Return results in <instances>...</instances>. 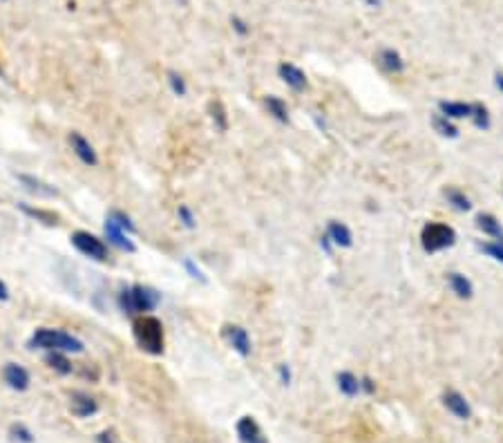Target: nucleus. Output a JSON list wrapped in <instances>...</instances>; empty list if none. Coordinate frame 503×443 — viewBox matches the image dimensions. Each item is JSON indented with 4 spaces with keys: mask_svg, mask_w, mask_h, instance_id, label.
I'll return each instance as SVG.
<instances>
[{
    "mask_svg": "<svg viewBox=\"0 0 503 443\" xmlns=\"http://www.w3.org/2000/svg\"><path fill=\"white\" fill-rule=\"evenodd\" d=\"M495 83H497V88L503 92V74L501 72H497V77H495Z\"/></svg>",
    "mask_w": 503,
    "mask_h": 443,
    "instance_id": "40",
    "label": "nucleus"
},
{
    "mask_svg": "<svg viewBox=\"0 0 503 443\" xmlns=\"http://www.w3.org/2000/svg\"><path fill=\"white\" fill-rule=\"evenodd\" d=\"M72 244L79 253H83V256H88L92 260H99V262L108 260V247L103 244V240H99L97 235H92L88 231L72 233Z\"/></svg>",
    "mask_w": 503,
    "mask_h": 443,
    "instance_id": "5",
    "label": "nucleus"
},
{
    "mask_svg": "<svg viewBox=\"0 0 503 443\" xmlns=\"http://www.w3.org/2000/svg\"><path fill=\"white\" fill-rule=\"evenodd\" d=\"M21 211L25 215H30V218L34 220H39L47 226H54V224H59V215L52 213V211H43V209H32V206H27V204H21Z\"/></svg>",
    "mask_w": 503,
    "mask_h": 443,
    "instance_id": "24",
    "label": "nucleus"
},
{
    "mask_svg": "<svg viewBox=\"0 0 503 443\" xmlns=\"http://www.w3.org/2000/svg\"><path fill=\"white\" fill-rule=\"evenodd\" d=\"M159 300H161V296L155 289L144 287V285H135V287L121 289L119 307L126 311V314H141L144 316L146 311H153L159 305Z\"/></svg>",
    "mask_w": 503,
    "mask_h": 443,
    "instance_id": "3",
    "label": "nucleus"
},
{
    "mask_svg": "<svg viewBox=\"0 0 503 443\" xmlns=\"http://www.w3.org/2000/svg\"><path fill=\"white\" fill-rule=\"evenodd\" d=\"M374 390H376V385H374L372 379H369V376H365V379H360V392L374 394Z\"/></svg>",
    "mask_w": 503,
    "mask_h": 443,
    "instance_id": "35",
    "label": "nucleus"
},
{
    "mask_svg": "<svg viewBox=\"0 0 503 443\" xmlns=\"http://www.w3.org/2000/svg\"><path fill=\"white\" fill-rule=\"evenodd\" d=\"M457 242V233H454L452 226L441 224V222H430L423 226L421 231V244L427 253H439L443 249L454 247Z\"/></svg>",
    "mask_w": 503,
    "mask_h": 443,
    "instance_id": "4",
    "label": "nucleus"
},
{
    "mask_svg": "<svg viewBox=\"0 0 503 443\" xmlns=\"http://www.w3.org/2000/svg\"><path fill=\"white\" fill-rule=\"evenodd\" d=\"M9 298V289H7V285L3 280H0V300H7Z\"/></svg>",
    "mask_w": 503,
    "mask_h": 443,
    "instance_id": "37",
    "label": "nucleus"
},
{
    "mask_svg": "<svg viewBox=\"0 0 503 443\" xmlns=\"http://www.w3.org/2000/svg\"><path fill=\"white\" fill-rule=\"evenodd\" d=\"M439 110H441V115L448 119H465V117L470 119V115H472L470 103H461V101H441Z\"/></svg>",
    "mask_w": 503,
    "mask_h": 443,
    "instance_id": "17",
    "label": "nucleus"
},
{
    "mask_svg": "<svg viewBox=\"0 0 503 443\" xmlns=\"http://www.w3.org/2000/svg\"><path fill=\"white\" fill-rule=\"evenodd\" d=\"M450 287H452V291L454 294H457L459 298H472V294H474V289H472V282L465 278V276H461V273H450Z\"/></svg>",
    "mask_w": 503,
    "mask_h": 443,
    "instance_id": "22",
    "label": "nucleus"
},
{
    "mask_svg": "<svg viewBox=\"0 0 503 443\" xmlns=\"http://www.w3.org/2000/svg\"><path fill=\"white\" fill-rule=\"evenodd\" d=\"M110 220L115 222V224L119 226V229L126 231V233H137V226L132 224V220H130L123 211H112V213H110Z\"/></svg>",
    "mask_w": 503,
    "mask_h": 443,
    "instance_id": "28",
    "label": "nucleus"
},
{
    "mask_svg": "<svg viewBox=\"0 0 503 443\" xmlns=\"http://www.w3.org/2000/svg\"><path fill=\"white\" fill-rule=\"evenodd\" d=\"M367 3H369V5H376V7H378V5H381V0H367Z\"/></svg>",
    "mask_w": 503,
    "mask_h": 443,
    "instance_id": "41",
    "label": "nucleus"
},
{
    "mask_svg": "<svg viewBox=\"0 0 503 443\" xmlns=\"http://www.w3.org/2000/svg\"><path fill=\"white\" fill-rule=\"evenodd\" d=\"M477 226L479 229L486 233V235H492L495 240H499L503 244V229H501V224L499 220L495 218V215H490V213H481L479 218H477Z\"/></svg>",
    "mask_w": 503,
    "mask_h": 443,
    "instance_id": "18",
    "label": "nucleus"
},
{
    "mask_svg": "<svg viewBox=\"0 0 503 443\" xmlns=\"http://www.w3.org/2000/svg\"><path fill=\"white\" fill-rule=\"evenodd\" d=\"M445 195V200H448V204H452L457 211H463V213H468L472 209V202H470V197L465 195L463 191H459V188H445L443 191Z\"/></svg>",
    "mask_w": 503,
    "mask_h": 443,
    "instance_id": "20",
    "label": "nucleus"
},
{
    "mask_svg": "<svg viewBox=\"0 0 503 443\" xmlns=\"http://www.w3.org/2000/svg\"><path fill=\"white\" fill-rule=\"evenodd\" d=\"M237 437L242 443H267V437L253 417H242L237 421Z\"/></svg>",
    "mask_w": 503,
    "mask_h": 443,
    "instance_id": "7",
    "label": "nucleus"
},
{
    "mask_svg": "<svg viewBox=\"0 0 503 443\" xmlns=\"http://www.w3.org/2000/svg\"><path fill=\"white\" fill-rule=\"evenodd\" d=\"M224 338L229 341V345L240 356H249L251 354V336L244 327L240 325H226L224 327Z\"/></svg>",
    "mask_w": 503,
    "mask_h": 443,
    "instance_id": "6",
    "label": "nucleus"
},
{
    "mask_svg": "<svg viewBox=\"0 0 503 443\" xmlns=\"http://www.w3.org/2000/svg\"><path fill=\"white\" fill-rule=\"evenodd\" d=\"M177 215H179V220H182V224L186 226V229H195V218H193V213L188 206H179Z\"/></svg>",
    "mask_w": 503,
    "mask_h": 443,
    "instance_id": "32",
    "label": "nucleus"
},
{
    "mask_svg": "<svg viewBox=\"0 0 503 443\" xmlns=\"http://www.w3.org/2000/svg\"><path fill=\"white\" fill-rule=\"evenodd\" d=\"M9 435H12V439L21 441V443H32V441H34L32 432L27 430V428L23 426V423H16V426L9 428Z\"/></svg>",
    "mask_w": 503,
    "mask_h": 443,
    "instance_id": "30",
    "label": "nucleus"
},
{
    "mask_svg": "<svg viewBox=\"0 0 503 443\" xmlns=\"http://www.w3.org/2000/svg\"><path fill=\"white\" fill-rule=\"evenodd\" d=\"M327 238L331 240V244H336V247H343V249H349L351 244H354V238H351V231L343 222H329V229H327Z\"/></svg>",
    "mask_w": 503,
    "mask_h": 443,
    "instance_id": "14",
    "label": "nucleus"
},
{
    "mask_svg": "<svg viewBox=\"0 0 503 443\" xmlns=\"http://www.w3.org/2000/svg\"><path fill=\"white\" fill-rule=\"evenodd\" d=\"M168 83H170V90H173L177 97H186V92H188V88H186V81L179 77L177 72H173L170 70L168 72Z\"/></svg>",
    "mask_w": 503,
    "mask_h": 443,
    "instance_id": "29",
    "label": "nucleus"
},
{
    "mask_svg": "<svg viewBox=\"0 0 503 443\" xmlns=\"http://www.w3.org/2000/svg\"><path fill=\"white\" fill-rule=\"evenodd\" d=\"M211 117L215 121V128L220 130V133H226V128H229V119H226V110L220 101L211 103Z\"/></svg>",
    "mask_w": 503,
    "mask_h": 443,
    "instance_id": "26",
    "label": "nucleus"
},
{
    "mask_svg": "<svg viewBox=\"0 0 503 443\" xmlns=\"http://www.w3.org/2000/svg\"><path fill=\"white\" fill-rule=\"evenodd\" d=\"M103 231H106V238L110 240V244H115L117 249L126 251V253H135L137 251L135 242L128 238V233L123 231V229H119V226L112 222L110 218L106 220V226H103Z\"/></svg>",
    "mask_w": 503,
    "mask_h": 443,
    "instance_id": "11",
    "label": "nucleus"
},
{
    "mask_svg": "<svg viewBox=\"0 0 503 443\" xmlns=\"http://www.w3.org/2000/svg\"><path fill=\"white\" fill-rule=\"evenodd\" d=\"M443 403H445V408H448L454 417L461 419V421H468L472 417V408H470V403L465 401V397L461 392L457 390H450V392H445L443 394Z\"/></svg>",
    "mask_w": 503,
    "mask_h": 443,
    "instance_id": "8",
    "label": "nucleus"
},
{
    "mask_svg": "<svg viewBox=\"0 0 503 443\" xmlns=\"http://www.w3.org/2000/svg\"><path fill=\"white\" fill-rule=\"evenodd\" d=\"M470 119L474 121V126L481 128V130L490 128V115H488V108H486V106H481V103H474V106H472V115H470Z\"/></svg>",
    "mask_w": 503,
    "mask_h": 443,
    "instance_id": "27",
    "label": "nucleus"
},
{
    "mask_svg": "<svg viewBox=\"0 0 503 443\" xmlns=\"http://www.w3.org/2000/svg\"><path fill=\"white\" fill-rule=\"evenodd\" d=\"M70 144H72V150L77 153V157L81 159L83 164L88 166H97L99 164V157H97V150L90 146V141L85 139L83 135L79 133H72L70 135Z\"/></svg>",
    "mask_w": 503,
    "mask_h": 443,
    "instance_id": "12",
    "label": "nucleus"
},
{
    "mask_svg": "<svg viewBox=\"0 0 503 443\" xmlns=\"http://www.w3.org/2000/svg\"><path fill=\"white\" fill-rule=\"evenodd\" d=\"M278 74H280V79L287 83L291 90L300 92V90L307 88V74L302 72L298 65H293V63H280Z\"/></svg>",
    "mask_w": 503,
    "mask_h": 443,
    "instance_id": "9",
    "label": "nucleus"
},
{
    "mask_svg": "<svg viewBox=\"0 0 503 443\" xmlns=\"http://www.w3.org/2000/svg\"><path fill=\"white\" fill-rule=\"evenodd\" d=\"M378 63H381V68L385 72H389V74H398V72L405 70L403 56L398 54L396 50H392V47H385V50H381V54H378Z\"/></svg>",
    "mask_w": 503,
    "mask_h": 443,
    "instance_id": "15",
    "label": "nucleus"
},
{
    "mask_svg": "<svg viewBox=\"0 0 503 443\" xmlns=\"http://www.w3.org/2000/svg\"><path fill=\"white\" fill-rule=\"evenodd\" d=\"M320 244H322V249H325L327 253H331V240L327 238V235H325V238H322V242H320Z\"/></svg>",
    "mask_w": 503,
    "mask_h": 443,
    "instance_id": "39",
    "label": "nucleus"
},
{
    "mask_svg": "<svg viewBox=\"0 0 503 443\" xmlns=\"http://www.w3.org/2000/svg\"><path fill=\"white\" fill-rule=\"evenodd\" d=\"M280 381L284 383V385H289L291 383V370L287 365H280Z\"/></svg>",
    "mask_w": 503,
    "mask_h": 443,
    "instance_id": "36",
    "label": "nucleus"
},
{
    "mask_svg": "<svg viewBox=\"0 0 503 443\" xmlns=\"http://www.w3.org/2000/svg\"><path fill=\"white\" fill-rule=\"evenodd\" d=\"M481 251H486L488 256H492L497 262H503V244L497 242V244H481Z\"/></svg>",
    "mask_w": 503,
    "mask_h": 443,
    "instance_id": "31",
    "label": "nucleus"
},
{
    "mask_svg": "<svg viewBox=\"0 0 503 443\" xmlns=\"http://www.w3.org/2000/svg\"><path fill=\"white\" fill-rule=\"evenodd\" d=\"M45 363L50 365L52 370L59 372V374H70V372H72V363L68 361V356H65V352H47Z\"/></svg>",
    "mask_w": 503,
    "mask_h": 443,
    "instance_id": "23",
    "label": "nucleus"
},
{
    "mask_svg": "<svg viewBox=\"0 0 503 443\" xmlns=\"http://www.w3.org/2000/svg\"><path fill=\"white\" fill-rule=\"evenodd\" d=\"M338 388H340V392L345 394V397L354 399V397H358V392H360V379L351 374V372H340L338 374Z\"/></svg>",
    "mask_w": 503,
    "mask_h": 443,
    "instance_id": "19",
    "label": "nucleus"
},
{
    "mask_svg": "<svg viewBox=\"0 0 503 443\" xmlns=\"http://www.w3.org/2000/svg\"><path fill=\"white\" fill-rule=\"evenodd\" d=\"M231 23H233V30H235L237 34H240V36H246V34H249V32H251V27H249V23H246V21H242V18H237V16H233V18H231Z\"/></svg>",
    "mask_w": 503,
    "mask_h": 443,
    "instance_id": "33",
    "label": "nucleus"
},
{
    "mask_svg": "<svg viewBox=\"0 0 503 443\" xmlns=\"http://www.w3.org/2000/svg\"><path fill=\"white\" fill-rule=\"evenodd\" d=\"M70 410H72V414H77L79 419H85V417H92V414H97L99 403L94 401L90 394H85V392H72V397H70Z\"/></svg>",
    "mask_w": 503,
    "mask_h": 443,
    "instance_id": "10",
    "label": "nucleus"
},
{
    "mask_svg": "<svg viewBox=\"0 0 503 443\" xmlns=\"http://www.w3.org/2000/svg\"><path fill=\"white\" fill-rule=\"evenodd\" d=\"M264 106H267L269 115H273L275 119L280 121V124H289V110H287V103H284L280 97H267L264 99Z\"/></svg>",
    "mask_w": 503,
    "mask_h": 443,
    "instance_id": "21",
    "label": "nucleus"
},
{
    "mask_svg": "<svg viewBox=\"0 0 503 443\" xmlns=\"http://www.w3.org/2000/svg\"><path fill=\"white\" fill-rule=\"evenodd\" d=\"M99 443H115V441H112L110 432H103V435H99Z\"/></svg>",
    "mask_w": 503,
    "mask_h": 443,
    "instance_id": "38",
    "label": "nucleus"
},
{
    "mask_svg": "<svg viewBox=\"0 0 503 443\" xmlns=\"http://www.w3.org/2000/svg\"><path fill=\"white\" fill-rule=\"evenodd\" d=\"M184 267H186V271H188V273H191V276H193V278H197V280H202V282H206V278H204V273H202V269H199V267H195V265H193V260H186V262H184Z\"/></svg>",
    "mask_w": 503,
    "mask_h": 443,
    "instance_id": "34",
    "label": "nucleus"
},
{
    "mask_svg": "<svg viewBox=\"0 0 503 443\" xmlns=\"http://www.w3.org/2000/svg\"><path fill=\"white\" fill-rule=\"evenodd\" d=\"M432 124H434V130H436V133L443 135V137H450V139H457V137H459V130H457V126H454L448 117L436 115Z\"/></svg>",
    "mask_w": 503,
    "mask_h": 443,
    "instance_id": "25",
    "label": "nucleus"
},
{
    "mask_svg": "<svg viewBox=\"0 0 503 443\" xmlns=\"http://www.w3.org/2000/svg\"><path fill=\"white\" fill-rule=\"evenodd\" d=\"M3 376H5V383H7L12 390L23 392V390L30 388V372H27L25 367H21V365L9 363V365L5 367Z\"/></svg>",
    "mask_w": 503,
    "mask_h": 443,
    "instance_id": "13",
    "label": "nucleus"
},
{
    "mask_svg": "<svg viewBox=\"0 0 503 443\" xmlns=\"http://www.w3.org/2000/svg\"><path fill=\"white\" fill-rule=\"evenodd\" d=\"M132 334H135L137 345L146 354H153V356L164 354V325H161L159 318L148 314L139 316L132 323Z\"/></svg>",
    "mask_w": 503,
    "mask_h": 443,
    "instance_id": "1",
    "label": "nucleus"
},
{
    "mask_svg": "<svg viewBox=\"0 0 503 443\" xmlns=\"http://www.w3.org/2000/svg\"><path fill=\"white\" fill-rule=\"evenodd\" d=\"M30 347L32 350H47V352H74L79 354L83 352V343L77 336H72L68 332H61V329H36V334L30 338Z\"/></svg>",
    "mask_w": 503,
    "mask_h": 443,
    "instance_id": "2",
    "label": "nucleus"
},
{
    "mask_svg": "<svg viewBox=\"0 0 503 443\" xmlns=\"http://www.w3.org/2000/svg\"><path fill=\"white\" fill-rule=\"evenodd\" d=\"M18 179H21L23 186H25L30 193H34V195H41V197H56V195H59V191H56L54 186L45 184L43 179H39V177H32V175H18Z\"/></svg>",
    "mask_w": 503,
    "mask_h": 443,
    "instance_id": "16",
    "label": "nucleus"
}]
</instances>
